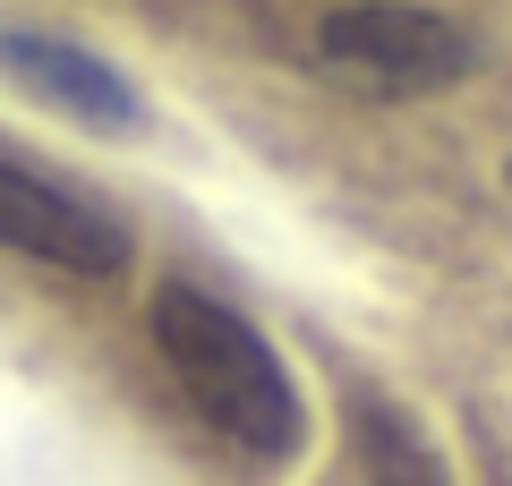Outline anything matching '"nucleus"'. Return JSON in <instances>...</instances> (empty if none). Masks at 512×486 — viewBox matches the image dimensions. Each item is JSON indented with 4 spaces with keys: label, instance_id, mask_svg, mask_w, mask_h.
Here are the masks:
<instances>
[{
    "label": "nucleus",
    "instance_id": "nucleus-3",
    "mask_svg": "<svg viewBox=\"0 0 512 486\" xmlns=\"http://www.w3.org/2000/svg\"><path fill=\"white\" fill-rule=\"evenodd\" d=\"M0 248L35 256L52 273H86V282L128 265V231L103 205L60 188V180H43L35 162H9V154H0Z\"/></svg>",
    "mask_w": 512,
    "mask_h": 486
},
{
    "label": "nucleus",
    "instance_id": "nucleus-1",
    "mask_svg": "<svg viewBox=\"0 0 512 486\" xmlns=\"http://www.w3.org/2000/svg\"><path fill=\"white\" fill-rule=\"evenodd\" d=\"M146 324H154L163 367L180 376V393L197 401V418L214 435H231L248 461H291L308 444V410H299L291 367L274 359V342L239 307H222L197 282H163Z\"/></svg>",
    "mask_w": 512,
    "mask_h": 486
},
{
    "label": "nucleus",
    "instance_id": "nucleus-2",
    "mask_svg": "<svg viewBox=\"0 0 512 486\" xmlns=\"http://www.w3.org/2000/svg\"><path fill=\"white\" fill-rule=\"evenodd\" d=\"M316 69L350 94H376V103H419V94H444L478 69V43L444 9L359 0V9H333L316 26Z\"/></svg>",
    "mask_w": 512,
    "mask_h": 486
},
{
    "label": "nucleus",
    "instance_id": "nucleus-4",
    "mask_svg": "<svg viewBox=\"0 0 512 486\" xmlns=\"http://www.w3.org/2000/svg\"><path fill=\"white\" fill-rule=\"evenodd\" d=\"M0 77H18L35 103H52L77 128H103V137L146 120V94L128 86L103 52H86L69 35H43V26H0Z\"/></svg>",
    "mask_w": 512,
    "mask_h": 486
},
{
    "label": "nucleus",
    "instance_id": "nucleus-5",
    "mask_svg": "<svg viewBox=\"0 0 512 486\" xmlns=\"http://www.w3.org/2000/svg\"><path fill=\"white\" fill-rule=\"evenodd\" d=\"M350 427H359V469H367V486H444L436 444H427L419 418H402L393 401L359 393V401H350Z\"/></svg>",
    "mask_w": 512,
    "mask_h": 486
}]
</instances>
